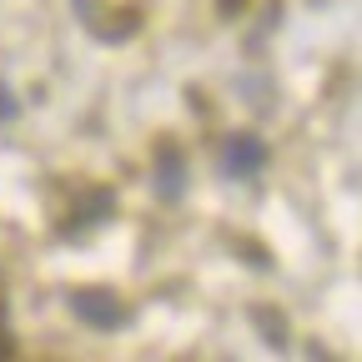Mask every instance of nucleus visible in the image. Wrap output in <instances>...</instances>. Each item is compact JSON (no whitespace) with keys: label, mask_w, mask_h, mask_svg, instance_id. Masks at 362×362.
<instances>
[{"label":"nucleus","mask_w":362,"mask_h":362,"mask_svg":"<svg viewBox=\"0 0 362 362\" xmlns=\"http://www.w3.org/2000/svg\"><path fill=\"white\" fill-rule=\"evenodd\" d=\"M71 312L81 317V322H90V327H121L126 322V307L111 292H96V287L71 292Z\"/></svg>","instance_id":"nucleus-1"},{"label":"nucleus","mask_w":362,"mask_h":362,"mask_svg":"<svg viewBox=\"0 0 362 362\" xmlns=\"http://www.w3.org/2000/svg\"><path fill=\"white\" fill-rule=\"evenodd\" d=\"M262 161H267V151H262L257 136H232V141H226V171L232 176H252Z\"/></svg>","instance_id":"nucleus-2"},{"label":"nucleus","mask_w":362,"mask_h":362,"mask_svg":"<svg viewBox=\"0 0 362 362\" xmlns=\"http://www.w3.org/2000/svg\"><path fill=\"white\" fill-rule=\"evenodd\" d=\"M156 187H161V197H176V192H181V161H176V151H161V161H156Z\"/></svg>","instance_id":"nucleus-3"},{"label":"nucleus","mask_w":362,"mask_h":362,"mask_svg":"<svg viewBox=\"0 0 362 362\" xmlns=\"http://www.w3.org/2000/svg\"><path fill=\"white\" fill-rule=\"evenodd\" d=\"M11 116H16V101H11V90L0 86V121H11Z\"/></svg>","instance_id":"nucleus-4"},{"label":"nucleus","mask_w":362,"mask_h":362,"mask_svg":"<svg viewBox=\"0 0 362 362\" xmlns=\"http://www.w3.org/2000/svg\"><path fill=\"white\" fill-rule=\"evenodd\" d=\"M0 357H6V342H0Z\"/></svg>","instance_id":"nucleus-5"}]
</instances>
